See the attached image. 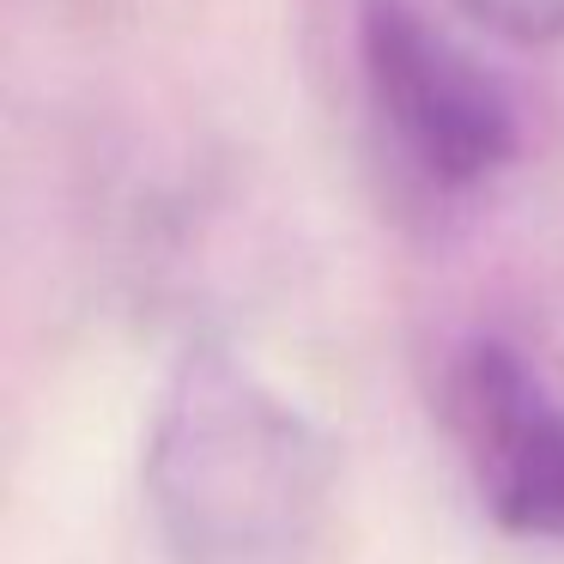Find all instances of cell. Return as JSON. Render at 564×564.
<instances>
[{
	"instance_id": "6da1fadb",
	"label": "cell",
	"mask_w": 564,
	"mask_h": 564,
	"mask_svg": "<svg viewBox=\"0 0 564 564\" xmlns=\"http://www.w3.org/2000/svg\"><path fill=\"white\" fill-rule=\"evenodd\" d=\"M328 437L231 352H188L147 437V498L183 564H256L328 498Z\"/></svg>"
},
{
	"instance_id": "7a4b0ae2",
	"label": "cell",
	"mask_w": 564,
	"mask_h": 564,
	"mask_svg": "<svg viewBox=\"0 0 564 564\" xmlns=\"http://www.w3.org/2000/svg\"><path fill=\"white\" fill-rule=\"evenodd\" d=\"M358 62L382 128L437 188H474L516 159V110L503 86L413 0L358 7Z\"/></svg>"
},
{
	"instance_id": "3957f363",
	"label": "cell",
	"mask_w": 564,
	"mask_h": 564,
	"mask_svg": "<svg viewBox=\"0 0 564 564\" xmlns=\"http://www.w3.org/2000/svg\"><path fill=\"white\" fill-rule=\"evenodd\" d=\"M449 425L479 498L510 534L564 540V401L510 340H474L449 365Z\"/></svg>"
},
{
	"instance_id": "277c9868",
	"label": "cell",
	"mask_w": 564,
	"mask_h": 564,
	"mask_svg": "<svg viewBox=\"0 0 564 564\" xmlns=\"http://www.w3.org/2000/svg\"><path fill=\"white\" fill-rule=\"evenodd\" d=\"M486 31L516 43H558L564 37V0H462Z\"/></svg>"
}]
</instances>
